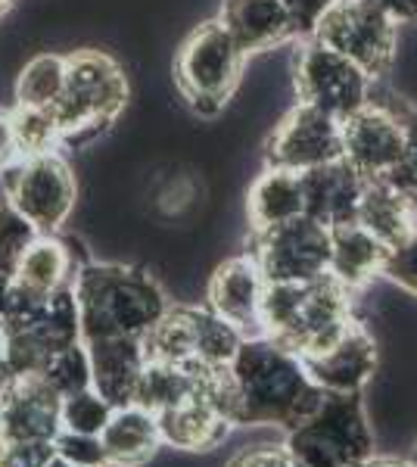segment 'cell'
I'll return each instance as SVG.
<instances>
[{
    "label": "cell",
    "instance_id": "cell-1",
    "mask_svg": "<svg viewBox=\"0 0 417 467\" xmlns=\"http://www.w3.org/2000/svg\"><path fill=\"white\" fill-rule=\"evenodd\" d=\"M324 399L296 352L268 337L244 340L212 378V402L234 427H284L306 420Z\"/></svg>",
    "mask_w": 417,
    "mask_h": 467
},
{
    "label": "cell",
    "instance_id": "cell-2",
    "mask_svg": "<svg viewBox=\"0 0 417 467\" xmlns=\"http://www.w3.org/2000/svg\"><path fill=\"white\" fill-rule=\"evenodd\" d=\"M81 343L109 337H147L169 312L162 287L141 268L88 262L72 277Z\"/></svg>",
    "mask_w": 417,
    "mask_h": 467
},
{
    "label": "cell",
    "instance_id": "cell-3",
    "mask_svg": "<svg viewBox=\"0 0 417 467\" xmlns=\"http://www.w3.org/2000/svg\"><path fill=\"white\" fill-rule=\"evenodd\" d=\"M349 324H352V293L330 271L302 284H265V337L299 358L328 349Z\"/></svg>",
    "mask_w": 417,
    "mask_h": 467
},
{
    "label": "cell",
    "instance_id": "cell-4",
    "mask_svg": "<svg viewBox=\"0 0 417 467\" xmlns=\"http://www.w3.org/2000/svg\"><path fill=\"white\" fill-rule=\"evenodd\" d=\"M128 103V78L122 66L100 50H75L66 57V88L53 107L63 144H78L119 119Z\"/></svg>",
    "mask_w": 417,
    "mask_h": 467
},
{
    "label": "cell",
    "instance_id": "cell-5",
    "mask_svg": "<svg viewBox=\"0 0 417 467\" xmlns=\"http://www.w3.org/2000/svg\"><path fill=\"white\" fill-rule=\"evenodd\" d=\"M284 446L302 467H352L374 455L361 393H324L321 405L287 431Z\"/></svg>",
    "mask_w": 417,
    "mask_h": 467
},
{
    "label": "cell",
    "instance_id": "cell-6",
    "mask_svg": "<svg viewBox=\"0 0 417 467\" xmlns=\"http://www.w3.org/2000/svg\"><path fill=\"white\" fill-rule=\"evenodd\" d=\"M244 59L246 54L237 47L222 19L196 26L174 59V81L191 109L200 116H215L218 109H224L244 72Z\"/></svg>",
    "mask_w": 417,
    "mask_h": 467
},
{
    "label": "cell",
    "instance_id": "cell-7",
    "mask_svg": "<svg viewBox=\"0 0 417 467\" xmlns=\"http://www.w3.org/2000/svg\"><path fill=\"white\" fill-rule=\"evenodd\" d=\"M240 343V330L218 318L209 306H169V312L143 337V356L147 361L184 368H224L237 356Z\"/></svg>",
    "mask_w": 417,
    "mask_h": 467
},
{
    "label": "cell",
    "instance_id": "cell-8",
    "mask_svg": "<svg viewBox=\"0 0 417 467\" xmlns=\"http://www.w3.org/2000/svg\"><path fill=\"white\" fill-rule=\"evenodd\" d=\"M312 37L352 59L374 81L383 78L396 59L399 22L365 0H333Z\"/></svg>",
    "mask_w": 417,
    "mask_h": 467
},
{
    "label": "cell",
    "instance_id": "cell-9",
    "mask_svg": "<svg viewBox=\"0 0 417 467\" xmlns=\"http://www.w3.org/2000/svg\"><path fill=\"white\" fill-rule=\"evenodd\" d=\"M6 202L16 206L41 234H57L69 222L78 187L69 162L53 150V153L26 156L16 160L10 169L0 171Z\"/></svg>",
    "mask_w": 417,
    "mask_h": 467
},
{
    "label": "cell",
    "instance_id": "cell-10",
    "mask_svg": "<svg viewBox=\"0 0 417 467\" xmlns=\"http://www.w3.org/2000/svg\"><path fill=\"white\" fill-rule=\"evenodd\" d=\"M296 97L306 107H315L343 122L370 103V78L352 59L330 50L328 44L306 37L296 57Z\"/></svg>",
    "mask_w": 417,
    "mask_h": 467
},
{
    "label": "cell",
    "instance_id": "cell-11",
    "mask_svg": "<svg viewBox=\"0 0 417 467\" xmlns=\"http://www.w3.org/2000/svg\"><path fill=\"white\" fill-rule=\"evenodd\" d=\"M253 259L259 262L265 284H302L328 275L330 228L308 215L253 234Z\"/></svg>",
    "mask_w": 417,
    "mask_h": 467
},
{
    "label": "cell",
    "instance_id": "cell-12",
    "mask_svg": "<svg viewBox=\"0 0 417 467\" xmlns=\"http://www.w3.org/2000/svg\"><path fill=\"white\" fill-rule=\"evenodd\" d=\"M265 160L275 169L299 171V175L318 169V165L343 160L339 119L306 107V103H296L265 144Z\"/></svg>",
    "mask_w": 417,
    "mask_h": 467
},
{
    "label": "cell",
    "instance_id": "cell-13",
    "mask_svg": "<svg viewBox=\"0 0 417 467\" xmlns=\"http://www.w3.org/2000/svg\"><path fill=\"white\" fill-rule=\"evenodd\" d=\"M339 138H343V160L361 178H386L405 150V125L396 112L365 103L339 122Z\"/></svg>",
    "mask_w": 417,
    "mask_h": 467
},
{
    "label": "cell",
    "instance_id": "cell-14",
    "mask_svg": "<svg viewBox=\"0 0 417 467\" xmlns=\"http://www.w3.org/2000/svg\"><path fill=\"white\" fill-rule=\"evenodd\" d=\"M63 399L41 374H22L0 393V446L6 442H53L63 431Z\"/></svg>",
    "mask_w": 417,
    "mask_h": 467
},
{
    "label": "cell",
    "instance_id": "cell-15",
    "mask_svg": "<svg viewBox=\"0 0 417 467\" xmlns=\"http://www.w3.org/2000/svg\"><path fill=\"white\" fill-rule=\"evenodd\" d=\"M262 296H265V275L253 253L234 255L224 265L215 268L209 281V308L224 318L231 327L240 330L244 340L265 337L262 330Z\"/></svg>",
    "mask_w": 417,
    "mask_h": 467
},
{
    "label": "cell",
    "instance_id": "cell-16",
    "mask_svg": "<svg viewBox=\"0 0 417 467\" xmlns=\"http://www.w3.org/2000/svg\"><path fill=\"white\" fill-rule=\"evenodd\" d=\"M302 365L324 393H361L377 371V343L365 324L352 318L328 349L306 356Z\"/></svg>",
    "mask_w": 417,
    "mask_h": 467
},
{
    "label": "cell",
    "instance_id": "cell-17",
    "mask_svg": "<svg viewBox=\"0 0 417 467\" xmlns=\"http://www.w3.org/2000/svg\"><path fill=\"white\" fill-rule=\"evenodd\" d=\"M90 361V387L100 393L112 409L131 405L138 396V383L147 365L143 337H109V340L85 343Z\"/></svg>",
    "mask_w": 417,
    "mask_h": 467
},
{
    "label": "cell",
    "instance_id": "cell-18",
    "mask_svg": "<svg viewBox=\"0 0 417 467\" xmlns=\"http://www.w3.org/2000/svg\"><path fill=\"white\" fill-rule=\"evenodd\" d=\"M365 181L368 178H361L346 160H333L312 171H302L306 215L328 224V228L355 222V209H359Z\"/></svg>",
    "mask_w": 417,
    "mask_h": 467
},
{
    "label": "cell",
    "instance_id": "cell-19",
    "mask_svg": "<svg viewBox=\"0 0 417 467\" xmlns=\"http://www.w3.org/2000/svg\"><path fill=\"white\" fill-rule=\"evenodd\" d=\"M156 424L162 442L184 451H212L231 436L234 424L212 405L206 396H193L172 409L156 411Z\"/></svg>",
    "mask_w": 417,
    "mask_h": 467
},
{
    "label": "cell",
    "instance_id": "cell-20",
    "mask_svg": "<svg viewBox=\"0 0 417 467\" xmlns=\"http://www.w3.org/2000/svg\"><path fill=\"white\" fill-rule=\"evenodd\" d=\"M100 442L106 451V467H143L162 446L156 414L134 402L112 409L100 431Z\"/></svg>",
    "mask_w": 417,
    "mask_h": 467
},
{
    "label": "cell",
    "instance_id": "cell-21",
    "mask_svg": "<svg viewBox=\"0 0 417 467\" xmlns=\"http://www.w3.org/2000/svg\"><path fill=\"white\" fill-rule=\"evenodd\" d=\"M222 22L246 57L293 37V22L280 0H224Z\"/></svg>",
    "mask_w": 417,
    "mask_h": 467
},
{
    "label": "cell",
    "instance_id": "cell-22",
    "mask_svg": "<svg viewBox=\"0 0 417 467\" xmlns=\"http://www.w3.org/2000/svg\"><path fill=\"white\" fill-rule=\"evenodd\" d=\"M355 222L374 234L390 250V246L405 240L412 231H417V206L405 193H399L386 178H368L359 209H355Z\"/></svg>",
    "mask_w": 417,
    "mask_h": 467
},
{
    "label": "cell",
    "instance_id": "cell-23",
    "mask_svg": "<svg viewBox=\"0 0 417 467\" xmlns=\"http://www.w3.org/2000/svg\"><path fill=\"white\" fill-rule=\"evenodd\" d=\"M386 246L370 231L361 228L359 222H346L330 228V275L339 284L355 293L368 281H374L383 268Z\"/></svg>",
    "mask_w": 417,
    "mask_h": 467
},
{
    "label": "cell",
    "instance_id": "cell-24",
    "mask_svg": "<svg viewBox=\"0 0 417 467\" xmlns=\"http://www.w3.org/2000/svg\"><path fill=\"white\" fill-rule=\"evenodd\" d=\"M246 213L253 234H262L275 224H284L290 218L306 215V197H302V175L287 169H268L253 181L246 197Z\"/></svg>",
    "mask_w": 417,
    "mask_h": 467
},
{
    "label": "cell",
    "instance_id": "cell-25",
    "mask_svg": "<svg viewBox=\"0 0 417 467\" xmlns=\"http://www.w3.org/2000/svg\"><path fill=\"white\" fill-rule=\"evenodd\" d=\"M75 271L78 268H75L69 246L53 234H41L22 255L16 275H13V287L22 290L26 296L47 299L50 293H57L63 284L72 281Z\"/></svg>",
    "mask_w": 417,
    "mask_h": 467
},
{
    "label": "cell",
    "instance_id": "cell-26",
    "mask_svg": "<svg viewBox=\"0 0 417 467\" xmlns=\"http://www.w3.org/2000/svg\"><path fill=\"white\" fill-rule=\"evenodd\" d=\"M66 88V57L37 54L16 75V107L53 109Z\"/></svg>",
    "mask_w": 417,
    "mask_h": 467
},
{
    "label": "cell",
    "instance_id": "cell-27",
    "mask_svg": "<svg viewBox=\"0 0 417 467\" xmlns=\"http://www.w3.org/2000/svg\"><path fill=\"white\" fill-rule=\"evenodd\" d=\"M10 122H13V138H16L19 160L53 153L57 144H63V134H59L53 109L16 107L10 112Z\"/></svg>",
    "mask_w": 417,
    "mask_h": 467
},
{
    "label": "cell",
    "instance_id": "cell-28",
    "mask_svg": "<svg viewBox=\"0 0 417 467\" xmlns=\"http://www.w3.org/2000/svg\"><path fill=\"white\" fill-rule=\"evenodd\" d=\"M41 237V231L10 202H0V281H13L22 255Z\"/></svg>",
    "mask_w": 417,
    "mask_h": 467
},
{
    "label": "cell",
    "instance_id": "cell-29",
    "mask_svg": "<svg viewBox=\"0 0 417 467\" xmlns=\"http://www.w3.org/2000/svg\"><path fill=\"white\" fill-rule=\"evenodd\" d=\"M41 378L47 380V387L59 399L88 389L90 387V361H88L85 343H75V346H69V349L57 352V356L44 365Z\"/></svg>",
    "mask_w": 417,
    "mask_h": 467
},
{
    "label": "cell",
    "instance_id": "cell-30",
    "mask_svg": "<svg viewBox=\"0 0 417 467\" xmlns=\"http://www.w3.org/2000/svg\"><path fill=\"white\" fill-rule=\"evenodd\" d=\"M109 414H112V405L106 402L94 387H88V389H81V393L63 399L59 420H63V431L100 436L106 420H109Z\"/></svg>",
    "mask_w": 417,
    "mask_h": 467
},
{
    "label": "cell",
    "instance_id": "cell-31",
    "mask_svg": "<svg viewBox=\"0 0 417 467\" xmlns=\"http://www.w3.org/2000/svg\"><path fill=\"white\" fill-rule=\"evenodd\" d=\"M381 275L417 296V231H412L405 240H399L396 246L386 250Z\"/></svg>",
    "mask_w": 417,
    "mask_h": 467
},
{
    "label": "cell",
    "instance_id": "cell-32",
    "mask_svg": "<svg viewBox=\"0 0 417 467\" xmlns=\"http://www.w3.org/2000/svg\"><path fill=\"white\" fill-rule=\"evenodd\" d=\"M53 449H57V458H63V462H69L75 467H106V451L100 436L59 431L57 440H53Z\"/></svg>",
    "mask_w": 417,
    "mask_h": 467
},
{
    "label": "cell",
    "instance_id": "cell-33",
    "mask_svg": "<svg viewBox=\"0 0 417 467\" xmlns=\"http://www.w3.org/2000/svg\"><path fill=\"white\" fill-rule=\"evenodd\" d=\"M401 125H405V150H401V160L386 175V181L417 206V116H405Z\"/></svg>",
    "mask_w": 417,
    "mask_h": 467
},
{
    "label": "cell",
    "instance_id": "cell-34",
    "mask_svg": "<svg viewBox=\"0 0 417 467\" xmlns=\"http://www.w3.org/2000/svg\"><path fill=\"white\" fill-rule=\"evenodd\" d=\"M57 458L53 442H6L0 446V467H47Z\"/></svg>",
    "mask_w": 417,
    "mask_h": 467
},
{
    "label": "cell",
    "instance_id": "cell-35",
    "mask_svg": "<svg viewBox=\"0 0 417 467\" xmlns=\"http://www.w3.org/2000/svg\"><path fill=\"white\" fill-rule=\"evenodd\" d=\"M280 4L287 6V16L293 22V35L306 41V37L315 35L318 22L330 10L333 0H280Z\"/></svg>",
    "mask_w": 417,
    "mask_h": 467
},
{
    "label": "cell",
    "instance_id": "cell-36",
    "mask_svg": "<svg viewBox=\"0 0 417 467\" xmlns=\"http://www.w3.org/2000/svg\"><path fill=\"white\" fill-rule=\"evenodd\" d=\"M227 467H302L287 446H249L227 462Z\"/></svg>",
    "mask_w": 417,
    "mask_h": 467
},
{
    "label": "cell",
    "instance_id": "cell-37",
    "mask_svg": "<svg viewBox=\"0 0 417 467\" xmlns=\"http://www.w3.org/2000/svg\"><path fill=\"white\" fill-rule=\"evenodd\" d=\"M16 160H19V150H16V138H13L10 112H0V171L10 169Z\"/></svg>",
    "mask_w": 417,
    "mask_h": 467
},
{
    "label": "cell",
    "instance_id": "cell-38",
    "mask_svg": "<svg viewBox=\"0 0 417 467\" xmlns=\"http://www.w3.org/2000/svg\"><path fill=\"white\" fill-rule=\"evenodd\" d=\"M365 4L383 10L392 22H417V0H365Z\"/></svg>",
    "mask_w": 417,
    "mask_h": 467
},
{
    "label": "cell",
    "instance_id": "cell-39",
    "mask_svg": "<svg viewBox=\"0 0 417 467\" xmlns=\"http://www.w3.org/2000/svg\"><path fill=\"white\" fill-rule=\"evenodd\" d=\"M352 467H414V464L412 462H396V458L370 455V458H365V462H359V464H352Z\"/></svg>",
    "mask_w": 417,
    "mask_h": 467
},
{
    "label": "cell",
    "instance_id": "cell-40",
    "mask_svg": "<svg viewBox=\"0 0 417 467\" xmlns=\"http://www.w3.org/2000/svg\"><path fill=\"white\" fill-rule=\"evenodd\" d=\"M10 293H13V281H0V330H4L6 312H10Z\"/></svg>",
    "mask_w": 417,
    "mask_h": 467
},
{
    "label": "cell",
    "instance_id": "cell-41",
    "mask_svg": "<svg viewBox=\"0 0 417 467\" xmlns=\"http://www.w3.org/2000/svg\"><path fill=\"white\" fill-rule=\"evenodd\" d=\"M47 467H75V464H69V462H63V458H53V462H50Z\"/></svg>",
    "mask_w": 417,
    "mask_h": 467
},
{
    "label": "cell",
    "instance_id": "cell-42",
    "mask_svg": "<svg viewBox=\"0 0 417 467\" xmlns=\"http://www.w3.org/2000/svg\"><path fill=\"white\" fill-rule=\"evenodd\" d=\"M13 4V0H0V13H4L6 10V6H10Z\"/></svg>",
    "mask_w": 417,
    "mask_h": 467
},
{
    "label": "cell",
    "instance_id": "cell-43",
    "mask_svg": "<svg viewBox=\"0 0 417 467\" xmlns=\"http://www.w3.org/2000/svg\"><path fill=\"white\" fill-rule=\"evenodd\" d=\"M412 464L417 467V442H414V455H412Z\"/></svg>",
    "mask_w": 417,
    "mask_h": 467
}]
</instances>
